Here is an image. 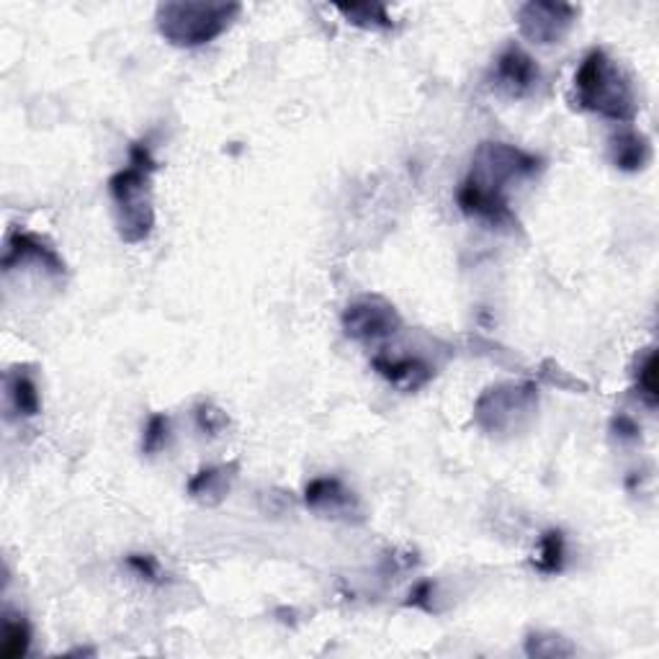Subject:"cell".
<instances>
[{"instance_id": "obj_1", "label": "cell", "mask_w": 659, "mask_h": 659, "mask_svg": "<svg viewBox=\"0 0 659 659\" xmlns=\"http://www.w3.org/2000/svg\"><path fill=\"white\" fill-rule=\"evenodd\" d=\"M544 171V160L516 144L482 142L474 152L472 171L461 181L456 201L464 215L477 217L493 227H512L508 192L516 183L531 181Z\"/></svg>"}, {"instance_id": "obj_2", "label": "cell", "mask_w": 659, "mask_h": 659, "mask_svg": "<svg viewBox=\"0 0 659 659\" xmlns=\"http://www.w3.org/2000/svg\"><path fill=\"white\" fill-rule=\"evenodd\" d=\"M155 158L148 139H139L129 148V163L108 178V196L114 201L116 230L124 243L137 245L152 234L155 207H152V173Z\"/></svg>"}, {"instance_id": "obj_3", "label": "cell", "mask_w": 659, "mask_h": 659, "mask_svg": "<svg viewBox=\"0 0 659 659\" xmlns=\"http://www.w3.org/2000/svg\"><path fill=\"white\" fill-rule=\"evenodd\" d=\"M575 99L585 112L618 124H632L639 114L632 78L605 49H590L575 72Z\"/></svg>"}, {"instance_id": "obj_4", "label": "cell", "mask_w": 659, "mask_h": 659, "mask_svg": "<svg viewBox=\"0 0 659 659\" xmlns=\"http://www.w3.org/2000/svg\"><path fill=\"white\" fill-rule=\"evenodd\" d=\"M238 3H163L158 5V32L173 47H201L222 36L240 16Z\"/></svg>"}, {"instance_id": "obj_5", "label": "cell", "mask_w": 659, "mask_h": 659, "mask_svg": "<svg viewBox=\"0 0 659 659\" xmlns=\"http://www.w3.org/2000/svg\"><path fill=\"white\" fill-rule=\"evenodd\" d=\"M539 407V392L531 384H497L479 394L474 423L485 433H512Z\"/></svg>"}, {"instance_id": "obj_6", "label": "cell", "mask_w": 659, "mask_h": 659, "mask_svg": "<svg viewBox=\"0 0 659 659\" xmlns=\"http://www.w3.org/2000/svg\"><path fill=\"white\" fill-rule=\"evenodd\" d=\"M577 21V9L569 3L531 0L518 9V28L533 44H559Z\"/></svg>"}, {"instance_id": "obj_7", "label": "cell", "mask_w": 659, "mask_h": 659, "mask_svg": "<svg viewBox=\"0 0 659 659\" xmlns=\"http://www.w3.org/2000/svg\"><path fill=\"white\" fill-rule=\"evenodd\" d=\"M402 327L400 312L382 297H363L343 312V330L354 340H382Z\"/></svg>"}, {"instance_id": "obj_8", "label": "cell", "mask_w": 659, "mask_h": 659, "mask_svg": "<svg viewBox=\"0 0 659 659\" xmlns=\"http://www.w3.org/2000/svg\"><path fill=\"white\" fill-rule=\"evenodd\" d=\"M539 80L541 70L536 60H533L529 53H523L521 47H516V44L505 47L502 53L495 57L493 85L508 99L529 96L533 88L539 85Z\"/></svg>"}, {"instance_id": "obj_9", "label": "cell", "mask_w": 659, "mask_h": 659, "mask_svg": "<svg viewBox=\"0 0 659 659\" xmlns=\"http://www.w3.org/2000/svg\"><path fill=\"white\" fill-rule=\"evenodd\" d=\"M26 263L42 266L47 274H53V276L65 274V261L55 253V247H49L42 238H36V234H32V232L16 230L9 234V240H5L3 268L13 270V268L26 266Z\"/></svg>"}, {"instance_id": "obj_10", "label": "cell", "mask_w": 659, "mask_h": 659, "mask_svg": "<svg viewBox=\"0 0 659 659\" xmlns=\"http://www.w3.org/2000/svg\"><path fill=\"white\" fill-rule=\"evenodd\" d=\"M304 502L307 508L325 518H346V521H350V518L361 512L356 495L335 477L312 479L304 489Z\"/></svg>"}, {"instance_id": "obj_11", "label": "cell", "mask_w": 659, "mask_h": 659, "mask_svg": "<svg viewBox=\"0 0 659 659\" xmlns=\"http://www.w3.org/2000/svg\"><path fill=\"white\" fill-rule=\"evenodd\" d=\"M373 369H377L386 382H392L394 386L405 392H415L420 386H426L430 379H433V369L426 361L413 356H402V358H390V356H377L373 358Z\"/></svg>"}, {"instance_id": "obj_12", "label": "cell", "mask_w": 659, "mask_h": 659, "mask_svg": "<svg viewBox=\"0 0 659 659\" xmlns=\"http://www.w3.org/2000/svg\"><path fill=\"white\" fill-rule=\"evenodd\" d=\"M608 152H611V163L624 173L644 171L651 160L649 139L636 129H621L608 139Z\"/></svg>"}, {"instance_id": "obj_13", "label": "cell", "mask_w": 659, "mask_h": 659, "mask_svg": "<svg viewBox=\"0 0 659 659\" xmlns=\"http://www.w3.org/2000/svg\"><path fill=\"white\" fill-rule=\"evenodd\" d=\"M234 477H238V464L201 469V472L188 482V495L201 505H207V508H215V505L224 502V497L230 495Z\"/></svg>"}, {"instance_id": "obj_14", "label": "cell", "mask_w": 659, "mask_h": 659, "mask_svg": "<svg viewBox=\"0 0 659 659\" xmlns=\"http://www.w3.org/2000/svg\"><path fill=\"white\" fill-rule=\"evenodd\" d=\"M5 394H9V402L16 415L34 417L42 413L39 386H36L32 371L16 366V369H11L9 373H5Z\"/></svg>"}, {"instance_id": "obj_15", "label": "cell", "mask_w": 659, "mask_h": 659, "mask_svg": "<svg viewBox=\"0 0 659 659\" xmlns=\"http://www.w3.org/2000/svg\"><path fill=\"white\" fill-rule=\"evenodd\" d=\"M338 11L348 19V24L369 28V32H386L394 26V21L382 3H350L338 5Z\"/></svg>"}, {"instance_id": "obj_16", "label": "cell", "mask_w": 659, "mask_h": 659, "mask_svg": "<svg viewBox=\"0 0 659 659\" xmlns=\"http://www.w3.org/2000/svg\"><path fill=\"white\" fill-rule=\"evenodd\" d=\"M564 554H567L564 533L556 529L546 531L539 541V552H536V559H533V567H536L541 575H559L564 569Z\"/></svg>"}, {"instance_id": "obj_17", "label": "cell", "mask_w": 659, "mask_h": 659, "mask_svg": "<svg viewBox=\"0 0 659 659\" xmlns=\"http://www.w3.org/2000/svg\"><path fill=\"white\" fill-rule=\"evenodd\" d=\"M28 644H32V628H28L24 616H13V613H5L3 618V647H0V655L5 659H19L28 651Z\"/></svg>"}, {"instance_id": "obj_18", "label": "cell", "mask_w": 659, "mask_h": 659, "mask_svg": "<svg viewBox=\"0 0 659 659\" xmlns=\"http://www.w3.org/2000/svg\"><path fill=\"white\" fill-rule=\"evenodd\" d=\"M636 390H639L641 400L647 402L649 407H657L659 392H657V354L655 348H647V354L639 358V366H636Z\"/></svg>"}, {"instance_id": "obj_19", "label": "cell", "mask_w": 659, "mask_h": 659, "mask_svg": "<svg viewBox=\"0 0 659 659\" xmlns=\"http://www.w3.org/2000/svg\"><path fill=\"white\" fill-rule=\"evenodd\" d=\"M525 655L529 657H569V655H575V647L556 634H531L529 639H525Z\"/></svg>"}, {"instance_id": "obj_20", "label": "cell", "mask_w": 659, "mask_h": 659, "mask_svg": "<svg viewBox=\"0 0 659 659\" xmlns=\"http://www.w3.org/2000/svg\"><path fill=\"white\" fill-rule=\"evenodd\" d=\"M167 436H171V420H167V415H150L142 436V451L148 453V456L163 451L167 446Z\"/></svg>"}, {"instance_id": "obj_21", "label": "cell", "mask_w": 659, "mask_h": 659, "mask_svg": "<svg viewBox=\"0 0 659 659\" xmlns=\"http://www.w3.org/2000/svg\"><path fill=\"white\" fill-rule=\"evenodd\" d=\"M194 415H196V426H199L201 433H207V436L224 433L227 426H230V417H227L224 409L211 405V402H201V405H196Z\"/></svg>"}, {"instance_id": "obj_22", "label": "cell", "mask_w": 659, "mask_h": 659, "mask_svg": "<svg viewBox=\"0 0 659 659\" xmlns=\"http://www.w3.org/2000/svg\"><path fill=\"white\" fill-rule=\"evenodd\" d=\"M129 569L137 577H142V580L148 582H158L160 580V562L152 554H129L127 556Z\"/></svg>"}, {"instance_id": "obj_23", "label": "cell", "mask_w": 659, "mask_h": 659, "mask_svg": "<svg viewBox=\"0 0 659 659\" xmlns=\"http://www.w3.org/2000/svg\"><path fill=\"white\" fill-rule=\"evenodd\" d=\"M611 426H613V433H616V436L621 438V441H636V438L641 436V428L636 426L634 417H628V415H624V413L613 417Z\"/></svg>"}]
</instances>
